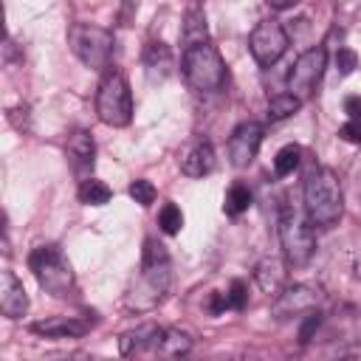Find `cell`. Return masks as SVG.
I'll return each mask as SVG.
<instances>
[{
	"mask_svg": "<svg viewBox=\"0 0 361 361\" xmlns=\"http://www.w3.org/2000/svg\"><path fill=\"white\" fill-rule=\"evenodd\" d=\"M180 71H183L186 85L192 90H197V93H217V90H223L226 76H228L220 51L209 39L183 48Z\"/></svg>",
	"mask_w": 361,
	"mask_h": 361,
	"instance_id": "cell-3",
	"label": "cell"
},
{
	"mask_svg": "<svg viewBox=\"0 0 361 361\" xmlns=\"http://www.w3.org/2000/svg\"><path fill=\"white\" fill-rule=\"evenodd\" d=\"M355 65H358L355 51H350V48H338V51H336V68H338L341 76H350V73L355 71Z\"/></svg>",
	"mask_w": 361,
	"mask_h": 361,
	"instance_id": "cell-28",
	"label": "cell"
},
{
	"mask_svg": "<svg viewBox=\"0 0 361 361\" xmlns=\"http://www.w3.org/2000/svg\"><path fill=\"white\" fill-rule=\"evenodd\" d=\"M68 45L76 54V59L90 71H107L113 59V31L93 23H73L68 28Z\"/></svg>",
	"mask_w": 361,
	"mask_h": 361,
	"instance_id": "cell-5",
	"label": "cell"
},
{
	"mask_svg": "<svg viewBox=\"0 0 361 361\" xmlns=\"http://www.w3.org/2000/svg\"><path fill=\"white\" fill-rule=\"evenodd\" d=\"M290 45V37L279 20H259L248 37V51L259 68H271L285 56Z\"/></svg>",
	"mask_w": 361,
	"mask_h": 361,
	"instance_id": "cell-9",
	"label": "cell"
},
{
	"mask_svg": "<svg viewBox=\"0 0 361 361\" xmlns=\"http://www.w3.org/2000/svg\"><path fill=\"white\" fill-rule=\"evenodd\" d=\"M279 243H282V254H285L288 265H293V268L307 265L316 251V234H313V223L307 220V214H299L296 209L282 206Z\"/></svg>",
	"mask_w": 361,
	"mask_h": 361,
	"instance_id": "cell-7",
	"label": "cell"
},
{
	"mask_svg": "<svg viewBox=\"0 0 361 361\" xmlns=\"http://www.w3.org/2000/svg\"><path fill=\"white\" fill-rule=\"evenodd\" d=\"M355 276H361V257H358V262H355Z\"/></svg>",
	"mask_w": 361,
	"mask_h": 361,
	"instance_id": "cell-34",
	"label": "cell"
},
{
	"mask_svg": "<svg viewBox=\"0 0 361 361\" xmlns=\"http://www.w3.org/2000/svg\"><path fill=\"white\" fill-rule=\"evenodd\" d=\"M262 133L265 130L257 121H243V124L234 127V133L228 135V161H231V166L245 169L257 158L259 144H262Z\"/></svg>",
	"mask_w": 361,
	"mask_h": 361,
	"instance_id": "cell-11",
	"label": "cell"
},
{
	"mask_svg": "<svg viewBox=\"0 0 361 361\" xmlns=\"http://www.w3.org/2000/svg\"><path fill=\"white\" fill-rule=\"evenodd\" d=\"M65 152H68V164H71L73 175L90 178V169H93V164H96V144H93V135H90L87 130H73V133L68 135Z\"/></svg>",
	"mask_w": 361,
	"mask_h": 361,
	"instance_id": "cell-13",
	"label": "cell"
},
{
	"mask_svg": "<svg viewBox=\"0 0 361 361\" xmlns=\"http://www.w3.org/2000/svg\"><path fill=\"white\" fill-rule=\"evenodd\" d=\"M178 164H180V172H183V175H189V178H203V175L214 172L217 155H214L212 141H209L206 135H197L192 144H186V147H183V152H180V158H178Z\"/></svg>",
	"mask_w": 361,
	"mask_h": 361,
	"instance_id": "cell-12",
	"label": "cell"
},
{
	"mask_svg": "<svg viewBox=\"0 0 361 361\" xmlns=\"http://www.w3.org/2000/svg\"><path fill=\"white\" fill-rule=\"evenodd\" d=\"M158 226L164 234H178L183 228V212L175 203H164L158 212Z\"/></svg>",
	"mask_w": 361,
	"mask_h": 361,
	"instance_id": "cell-25",
	"label": "cell"
},
{
	"mask_svg": "<svg viewBox=\"0 0 361 361\" xmlns=\"http://www.w3.org/2000/svg\"><path fill=\"white\" fill-rule=\"evenodd\" d=\"M28 268L34 274V279L39 282V288L56 299H68L76 296V276L71 262L65 259V254L56 245H37L28 254Z\"/></svg>",
	"mask_w": 361,
	"mask_h": 361,
	"instance_id": "cell-4",
	"label": "cell"
},
{
	"mask_svg": "<svg viewBox=\"0 0 361 361\" xmlns=\"http://www.w3.org/2000/svg\"><path fill=\"white\" fill-rule=\"evenodd\" d=\"M113 197V189L99 178H82L79 183V203L85 206H104Z\"/></svg>",
	"mask_w": 361,
	"mask_h": 361,
	"instance_id": "cell-20",
	"label": "cell"
},
{
	"mask_svg": "<svg viewBox=\"0 0 361 361\" xmlns=\"http://www.w3.org/2000/svg\"><path fill=\"white\" fill-rule=\"evenodd\" d=\"M164 330L166 327H158V324H141V327L124 333L118 338L121 355H144V353H155L158 355V344H161Z\"/></svg>",
	"mask_w": 361,
	"mask_h": 361,
	"instance_id": "cell-16",
	"label": "cell"
},
{
	"mask_svg": "<svg viewBox=\"0 0 361 361\" xmlns=\"http://www.w3.org/2000/svg\"><path fill=\"white\" fill-rule=\"evenodd\" d=\"M338 135H341L344 141H350V144H361V121L347 118V121L338 127Z\"/></svg>",
	"mask_w": 361,
	"mask_h": 361,
	"instance_id": "cell-30",
	"label": "cell"
},
{
	"mask_svg": "<svg viewBox=\"0 0 361 361\" xmlns=\"http://www.w3.org/2000/svg\"><path fill=\"white\" fill-rule=\"evenodd\" d=\"M254 279L268 296H276L285 288V265H282V259H276V257L259 259L257 268H254Z\"/></svg>",
	"mask_w": 361,
	"mask_h": 361,
	"instance_id": "cell-18",
	"label": "cell"
},
{
	"mask_svg": "<svg viewBox=\"0 0 361 361\" xmlns=\"http://www.w3.org/2000/svg\"><path fill=\"white\" fill-rule=\"evenodd\" d=\"M344 113H347V118L361 121V96H347L344 99Z\"/></svg>",
	"mask_w": 361,
	"mask_h": 361,
	"instance_id": "cell-31",
	"label": "cell"
},
{
	"mask_svg": "<svg viewBox=\"0 0 361 361\" xmlns=\"http://www.w3.org/2000/svg\"><path fill=\"white\" fill-rule=\"evenodd\" d=\"M223 310H228V299H226V293H214L212 296V313H223Z\"/></svg>",
	"mask_w": 361,
	"mask_h": 361,
	"instance_id": "cell-32",
	"label": "cell"
},
{
	"mask_svg": "<svg viewBox=\"0 0 361 361\" xmlns=\"http://www.w3.org/2000/svg\"><path fill=\"white\" fill-rule=\"evenodd\" d=\"M302 206L316 228H330L344 212V195L338 175L327 166H313L302 186Z\"/></svg>",
	"mask_w": 361,
	"mask_h": 361,
	"instance_id": "cell-2",
	"label": "cell"
},
{
	"mask_svg": "<svg viewBox=\"0 0 361 361\" xmlns=\"http://www.w3.org/2000/svg\"><path fill=\"white\" fill-rule=\"evenodd\" d=\"M96 116L107 127H127L133 121V90L121 71H107L96 90Z\"/></svg>",
	"mask_w": 361,
	"mask_h": 361,
	"instance_id": "cell-6",
	"label": "cell"
},
{
	"mask_svg": "<svg viewBox=\"0 0 361 361\" xmlns=\"http://www.w3.org/2000/svg\"><path fill=\"white\" fill-rule=\"evenodd\" d=\"M319 324H322V313H319V310L305 313V324H302V330H299V341L307 344V341L313 338V333L319 330Z\"/></svg>",
	"mask_w": 361,
	"mask_h": 361,
	"instance_id": "cell-29",
	"label": "cell"
},
{
	"mask_svg": "<svg viewBox=\"0 0 361 361\" xmlns=\"http://www.w3.org/2000/svg\"><path fill=\"white\" fill-rule=\"evenodd\" d=\"M183 39L186 45H195V42H203L206 39V20L197 8H192L186 14V23H183Z\"/></svg>",
	"mask_w": 361,
	"mask_h": 361,
	"instance_id": "cell-24",
	"label": "cell"
},
{
	"mask_svg": "<svg viewBox=\"0 0 361 361\" xmlns=\"http://www.w3.org/2000/svg\"><path fill=\"white\" fill-rule=\"evenodd\" d=\"M192 336L178 330V327H169L164 330L161 336V344H158V355H166V358H178V355H186L192 350Z\"/></svg>",
	"mask_w": 361,
	"mask_h": 361,
	"instance_id": "cell-19",
	"label": "cell"
},
{
	"mask_svg": "<svg viewBox=\"0 0 361 361\" xmlns=\"http://www.w3.org/2000/svg\"><path fill=\"white\" fill-rule=\"evenodd\" d=\"M0 310L8 319H20L28 310V293H25L23 282L14 276V271H8V268L0 274Z\"/></svg>",
	"mask_w": 361,
	"mask_h": 361,
	"instance_id": "cell-15",
	"label": "cell"
},
{
	"mask_svg": "<svg viewBox=\"0 0 361 361\" xmlns=\"http://www.w3.org/2000/svg\"><path fill=\"white\" fill-rule=\"evenodd\" d=\"M299 161H302V147H299V144H285V147L274 155V172H276L279 178L293 175V169L299 166Z\"/></svg>",
	"mask_w": 361,
	"mask_h": 361,
	"instance_id": "cell-22",
	"label": "cell"
},
{
	"mask_svg": "<svg viewBox=\"0 0 361 361\" xmlns=\"http://www.w3.org/2000/svg\"><path fill=\"white\" fill-rule=\"evenodd\" d=\"M265 3H268L274 11H288V8H293L299 0H265Z\"/></svg>",
	"mask_w": 361,
	"mask_h": 361,
	"instance_id": "cell-33",
	"label": "cell"
},
{
	"mask_svg": "<svg viewBox=\"0 0 361 361\" xmlns=\"http://www.w3.org/2000/svg\"><path fill=\"white\" fill-rule=\"evenodd\" d=\"M324 68H327V51H324V45L307 48L290 65V71L285 76V87L296 99L307 102V99H313V93H316V87H319V82L324 76Z\"/></svg>",
	"mask_w": 361,
	"mask_h": 361,
	"instance_id": "cell-8",
	"label": "cell"
},
{
	"mask_svg": "<svg viewBox=\"0 0 361 361\" xmlns=\"http://www.w3.org/2000/svg\"><path fill=\"white\" fill-rule=\"evenodd\" d=\"M226 299H228V310H243L248 305V288H245V282L234 279L231 288L226 290Z\"/></svg>",
	"mask_w": 361,
	"mask_h": 361,
	"instance_id": "cell-27",
	"label": "cell"
},
{
	"mask_svg": "<svg viewBox=\"0 0 361 361\" xmlns=\"http://www.w3.org/2000/svg\"><path fill=\"white\" fill-rule=\"evenodd\" d=\"M302 107V99H296L290 90H282V93H274L268 99V116L274 121H282V118H290L293 113H299Z\"/></svg>",
	"mask_w": 361,
	"mask_h": 361,
	"instance_id": "cell-21",
	"label": "cell"
},
{
	"mask_svg": "<svg viewBox=\"0 0 361 361\" xmlns=\"http://www.w3.org/2000/svg\"><path fill=\"white\" fill-rule=\"evenodd\" d=\"M172 282V259L164 243H158L155 237L144 240V251H141V271H138V282L130 288L127 305L133 310H152L164 293L169 290Z\"/></svg>",
	"mask_w": 361,
	"mask_h": 361,
	"instance_id": "cell-1",
	"label": "cell"
},
{
	"mask_svg": "<svg viewBox=\"0 0 361 361\" xmlns=\"http://www.w3.org/2000/svg\"><path fill=\"white\" fill-rule=\"evenodd\" d=\"M324 299V290L319 285L310 282H296V285H285L271 305L274 319H293V316H305L310 310L319 307V302Z\"/></svg>",
	"mask_w": 361,
	"mask_h": 361,
	"instance_id": "cell-10",
	"label": "cell"
},
{
	"mask_svg": "<svg viewBox=\"0 0 361 361\" xmlns=\"http://www.w3.org/2000/svg\"><path fill=\"white\" fill-rule=\"evenodd\" d=\"M127 195H130L138 206H152V200H155V186H152V180H147V178H135V180L130 183Z\"/></svg>",
	"mask_w": 361,
	"mask_h": 361,
	"instance_id": "cell-26",
	"label": "cell"
},
{
	"mask_svg": "<svg viewBox=\"0 0 361 361\" xmlns=\"http://www.w3.org/2000/svg\"><path fill=\"white\" fill-rule=\"evenodd\" d=\"M93 327V322L79 319V316H51L39 319L31 324V333L45 336V338H79Z\"/></svg>",
	"mask_w": 361,
	"mask_h": 361,
	"instance_id": "cell-14",
	"label": "cell"
},
{
	"mask_svg": "<svg viewBox=\"0 0 361 361\" xmlns=\"http://www.w3.org/2000/svg\"><path fill=\"white\" fill-rule=\"evenodd\" d=\"M141 62H144V68H147V73L152 79H164L172 71V51H169L166 42L149 39L147 48H144V54H141Z\"/></svg>",
	"mask_w": 361,
	"mask_h": 361,
	"instance_id": "cell-17",
	"label": "cell"
},
{
	"mask_svg": "<svg viewBox=\"0 0 361 361\" xmlns=\"http://www.w3.org/2000/svg\"><path fill=\"white\" fill-rule=\"evenodd\" d=\"M248 206H251V189H248L245 183H234V186L226 192L223 212H226V214H231V217H237V214L248 212Z\"/></svg>",
	"mask_w": 361,
	"mask_h": 361,
	"instance_id": "cell-23",
	"label": "cell"
}]
</instances>
